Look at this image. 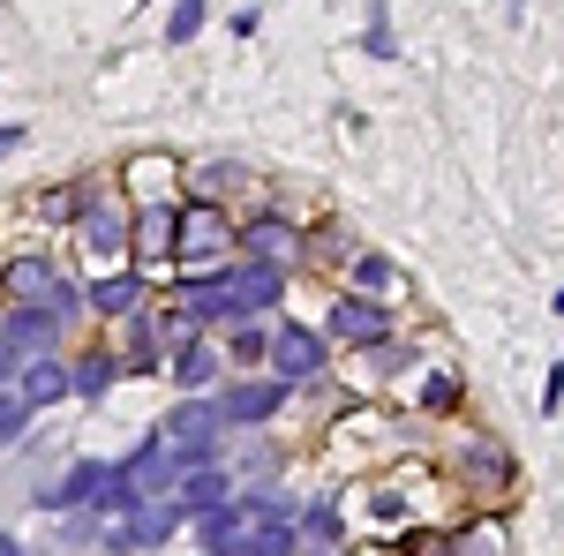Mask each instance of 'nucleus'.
<instances>
[{"label": "nucleus", "mask_w": 564, "mask_h": 556, "mask_svg": "<svg viewBox=\"0 0 564 556\" xmlns=\"http://www.w3.org/2000/svg\"><path fill=\"white\" fill-rule=\"evenodd\" d=\"M218 279V294H226V316L241 324V316H263V308H279V294H286V271L279 263H218L212 271Z\"/></svg>", "instance_id": "nucleus-1"}, {"label": "nucleus", "mask_w": 564, "mask_h": 556, "mask_svg": "<svg viewBox=\"0 0 564 556\" xmlns=\"http://www.w3.org/2000/svg\"><path fill=\"white\" fill-rule=\"evenodd\" d=\"M174 257L188 263V271H218V263L234 257V226H226V211L188 204V211L174 218Z\"/></svg>", "instance_id": "nucleus-2"}, {"label": "nucleus", "mask_w": 564, "mask_h": 556, "mask_svg": "<svg viewBox=\"0 0 564 556\" xmlns=\"http://www.w3.org/2000/svg\"><path fill=\"white\" fill-rule=\"evenodd\" d=\"M53 339H61V316L45 301H8V324H0V353L8 361H39Z\"/></svg>", "instance_id": "nucleus-3"}, {"label": "nucleus", "mask_w": 564, "mask_h": 556, "mask_svg": "<svg viewBox=\"0 0 564 556\" xmlns=\"http://www.w3.org/2000/svg\"><path fill=\"white\" fill-rule=\"evenodd\" d=\"M181 467H188V451H174L166 436H151V444L135 451L129 467H121V489H129V504H135V497H166V489L181 481Z\"/></svg>", "instance_id": "nucleus-4"}, {"label": "nucleus", "mask_w": 564, "mask_h": 556, "mask_svg": "<svg viewBox=\"0 0 564 556\" xmlns=\"http://www.w3.org/2000/svg\"><path fill=\"white\" fill-rule=\"evenodd\" d=\"M181 526V504H159V497H135L121 526H106V549H159Z\"/></svg>", "instance_id": "nucleus-5"}, {"label": "nucleus", "mask_w": 564, "mask_h": 556, "mask_svg": "<svg viewBox=\"0 0 564 556\" xmlns=\"http://www.w3.org/2000/svg\"><path fill=\"white\" fill-rule=\"evenodd\" d=\"M263 361H271V377L302 384V377H316V369H324V339H316V331H302V324H286V331H271Z\"/></svg>", "instance_id": "nucleus-6"}, {"label": "nucleus", "mask_w": 564, "mask_h": 556, "mask_svg": "<svg viewBox=\"0 0 564 556\" xmlns=\"http://www.w3.org/2000/svg\"><path fill=\"white\" fill-rule=\"evenodd\" d=\"M286 406V377H263V384H226L218 391V422H271Z\"/></svg>", "instance_id": "nucleus-7"}, {"label": "nucleus", "mask_w": 564, "mask_h": 556, "mask_svg": "<svg viewBox=\"0 0 564 556\" xmlns=\"http://www.w3.org/2000/svg\"><path fill=\"white\" fill-rule=\"evenodd\" d=\"M174 504L181 519H196V512H212V504H234V481H226V467H212V459H188L174 481Z\"/></svg>", "instance_id": "nucleus-8"}, {"label": "nucleus", "mask_w": 564, "mask_h": 556, "mask_svg": "<svg viewBox=\"0 0 564 556\" xmlns=\"http://www.w3.org/2000/svg\"><path fill=\"white\" fill-rule=\"evenodd\" d=\"M121 497H129V489H121V467H106V459H84V467L53 489V504H68V512H76V504H121Z\"/></svg>", "instance_id": "nucleus-9"}, {"label": "nucleus", "mask_w": 564, "mask_h": 556, "mask_svg": "<svg viewBox=\"0 0 564 556\" xmlns=\"http://www.w3.org/2000/svg\"><path fill=\"white\" fill-rule=\"evenodd\" d=\"M332 339H347V346H384V339H391V316L377 308V301L347 294L339 308H332Z\"/></svg>", "instance_id": "nucleus-10"}, {"label": "nucleus", "mask_w": 564, "mask_h": 556, "mask_svg": "<svg viewBox=\"0 0 564 556\" xmlns=\"http://www.w3.org/2000/svg\"><path fill=\"white\" fill-rule=\"evenodd\" d=\"M234 241H241V249H249L257 263H279V271H286V263L302 257V233H294L286 218H257V226H241Z\"/></svg>", "instance_id": "nucleus-11"}, {"label": "nucleus", "mask_w": 564, "mask_h": 556, "mask_svg": "<svg viewBox=\"0 0 564 556\" xmlns=\"http://www.w3.org/2000/svg\"><path fill=\"white\" fill-rule=\"evenodd\" d=\"M159 436H166L174 451H188V459H204V451H212V436H218V406H181Z\"/></svg>", "instance_id": "nucleus-12"}, {"label": "nucleus", "mask_w": 564, "mask_h": 556, "mask_svg": "<svg viewBox=\"0 0 564 556\" xmlns=\"http://www.w3.org/2000/svg\"><path fill=\"white\" fill-rule=\"evenodd\" d=\"M84 249L90 257H121V249H129V218L113 211V204H90L84 211Z\"/></svg>", "instance_id": "nucleus-13"}, {"label": "nucleus", "mask_w": 564, "mask_h": 556, "mask_svg": "<svg viewBox=\"0 0 564 556\" xmlns=\"http://www.w3.org/2000/svg\"><path fill=\"white\" fill-rule=\"evenodd\" d=\"M84 301H90V308H106V316H135V308H143V279H135V271H106Z\"/></svg>", "instance_id": "nucleus-14"}, {"label": "nucleus", "mask_w": 564, "mask_h": 556, "mask_svg": "<svg viewBox=\"0 0 564 556\" xmlns=\"http://www.w3.org/2000/svg\"><path fill=\"white\" fill-rule=\"evenodd\" d=\"M15 391H23L31 406H53V399H68V369L39 353V361H23V377H15Z\"/></svg>", "instance_id": "nucleus-15"}, {"label": "nucleus", "mask_w": 564, "mask_h": 556, "mask_svg": "<svg viewBox=\"0 0 564 556\" xmlns=\"http://www.w3.org/2000/svg\"><path fill=\"white\" fill-rule=\"evenodd\" d=\"M53 279H61V271H53L45 257H15L8 271H0V286H8V301H45V286H53Z\"/></svg>", "instance_id": "nucleus-16"}, {"label": "nucleus", "mask_w": 564, "mask_h": 556, "mask_svg": "<svg viewBox=\"0 0 564 556\" xmlns=\"http://www.w3.org/2000/svg\"><path fill=\"white\" fill-rule=\"evenodd\" d=\"M174 377H181L188 391H212V384H218V353H212V346H196V339H188V346L174 353Z\"/></svg>", "instance_id": "nucleus-17"}, {"label": "nucleus", "mask_w": 564, "mask_h": 556, "mask_svg": "<svg viewBox=\"0 0 564 556\" xmlns=\"http://www.w3.org/2000/svg\"><path fill=\"white\" fill-rule=\"evenodd\" d=\"M354 294H361V301H384V294H399V271H391L384 257H361V263H354Z\"/></svg>", "instance_id": "nucleus-18"}, {"label": "nucleus", "mask_w": 564, "mask_h": 556, "mask_svg": "<svg viewBox=\"0 0 564 556\" xmlns=\"http://www.w3.org/2000/svg\"><path fill=\"white\" fill-rule=\"evenodd\" d=\"M31 414H39V406H31L15 384L0 391V444H8V436H23V428H31Z\"/></svg>", "instance_id": "nucleus-19"}, {"label": "nucleus", "mask_w": 564, "mask_h": 556, "mask_svg": "<svg viewBox=\"0 0 564 556\" xmlns=\"http://www.w3.org/2000/svg\"><path fill=\"white\" fill-rule=\"evenodd\" d=\"M204 31V0H174V15H166V45H188Z\"/></svg>", "instance_id": "nucleus-20"}, {"label": "nucleus", "mask_w": 564, "mask_h": 556, "mask_svg": "<svg viewBox=\"0 0 564 556\" xmlns=\"http://www.w3.org/2000/svg\"><path fill=\"white\" fill-rule=\"evenodd\" d=\"M294 542H339V512H332V504H308Z\"/></svg>", "instance_id": "nucleus-21"}, {"label": "nucleus", "mask_w": 564, "mask_h": 556, "mask_svg": "<svg viewBox=\"0 0 564 556\" xmlns=\"http://www.w3.org/2000/svg\"><path fill=\"white\" fill-rule=\"evenodd\" d=\"M106 384H113V361H106V353H98V361H84V369L68 377V391H76V399H98Z\"/></svg>", "instance_id": "nucleus-22"}, {"label": "nucleus", "mask_w": 564, "mask_h": 556, "mask_svg": "<svg viewBox=\"0 0 564 556\" xmlns=\"http://www.w3.org/2000/svg\"><path fill=\"white\" fill-rule=\"evenodd\" d=\"M45 308L68 324V316H76V308H90V301H84V286H61V279H53V286H45Z\"/></svg>", "instance_id": "nucleus-23"}, {"label": "nucleus", "mask_w": 564, "mask_h": 556, "mask_svg": "<svg viewBox=\"0 0 564 556\" xmlns=\"http://www.w3.org/2000/svg\"><path fill=\"white\" fill-rule=\"evenodd\" d=\"M263 346H271V331H257V324H234V361H263Z\"/></svg>", "instance_id": "nucleus-24"}, {"label": "nucleus", "mask_w": 564, "mask_h": 556, "mask_svg": "<svg viewBox=\"0 0 564 556\" xmlns=\"http://www.w3.org/2000/svg\"><path fill=\"white\" fill-rule=\"evenodd\" d=\"M361 45H369V53H377V61H391V53H399V45H391V23H384V8H377V15H369V31H361Z\"/></svg>", "instance_id": "nucleus-25"}, {"label": "nucleus", "mask_w": 564, "mask_h": 556, "mask_svg": "<svg viewBox=\"0 0 564 556\" xmlns=\"http://www.w3.org/2000/svg\"><path fill=\"white\" fill-rule=\"evenodd\" d=\"M422 406L452 414V406H459V384H452V377H430V384H422Z\"/></svg>", "instance_id": "nucleus-26"}, {"label": "nucleus", "mask_w": 564, "mask_h": 556, "mask_svg": "<svg viewBox=\"0 0 564 556\" xmlns=\"http://www.w3.org/2000/svg\"><path fill=\"white\" fill-rule=\"evenodd\" d=\"M557 406H564V361L542 377V414H557Z\"/></svg>", "instance_id": "nucleus-27"}, {"label": "nucleus", "mask_w": 564, "mask_h": 556, "mask_svg": "<svg viewBox=\"0 0 564 556\" xmlns=\"http://www.w3.org/2000/svg\"><path fill=\"white\" fill-rule=\"evenodd\" d=\"M8 151H23V121H15V129H0V159H8Z\"/></svg>", "instance_id": "nucleus-28"}, {"label": "nucleus", "mask_w": 564, "mask_h": 556, "mask_svg": "<svg viewBox=\"0 0 564 556\" xmlns=\"http://www.w3.org/2000/svg\"><path fill=\"white\" fill-rule=\"evenodd\" d=\"M0 556H31V549H23V542H15V534H0Z\"/></svg>", "instance_id": "nucleus-29"}, {"label": "nucleus", "mask_w": 564, "mask_h": 556, "mask_svg": "<svg viewBox=\"0 0 564 556\" xmlns=\"http://www.w3.org/2000/svg\"><path fill=\"white\" fill-rule=\"evenodd\" d=\"M0 369H15V361H8V353H0Z\"/></svg>", "instance_id": "nucleus-30"}, {"label": "nucleus", "mask_w": 564, "mask_h": 556, "mask_svg": "<svg viewBox=\"0 0 564 556\" xmlns=\"http://www.w3.org/2000/svg\"><path fill=\"white\" fill-rule=\"evenodd\" d=\"M557 316H564V294H557Z\"/></svg>", "instance_id": "nucleus-31"}]
</instances>
